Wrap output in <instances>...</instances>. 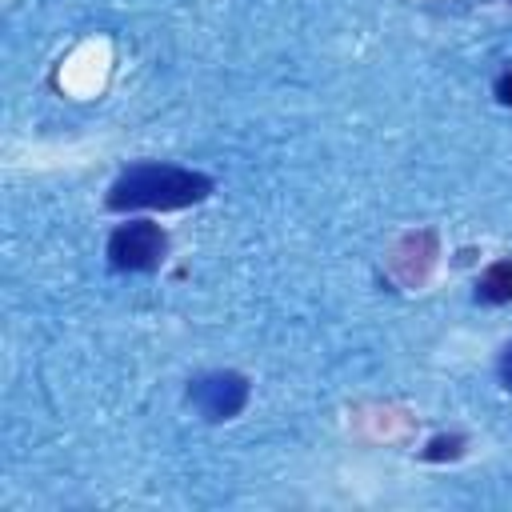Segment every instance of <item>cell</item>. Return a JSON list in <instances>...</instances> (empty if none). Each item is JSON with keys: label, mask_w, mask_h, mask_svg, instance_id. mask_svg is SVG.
<instances>
[{"label": "cell", "mask_w": 512, "mask_h": 512, "mask_svg": "<svg viewBox=\"0 0 512 512\" xmlns=\"http://www.w3.org/2000/svg\"><path fill=\"white\" fill-rule=\"evenodd\" d=\"M496 100H500L504 108H512V68L496 76Z\"/></svg>", "instance_id": "7"}, {"label": "cell", "mask_w": 512, "mask_h": 512, "mask_svg": "<svg viewBox=\"0 0 512 512\" xmlns=\"http://www.w3.org/2000/svg\"><path fill=\"white\" fill-rule=\"evenodd\" d=\"M168 256V232L156 220H128L108 236V264L116 272H156Z\"/></svg>", "instance_id": "3"}, {"label": "cell", "mask_w": 512, "mask_h": 512, "mask_svg": "<svg viewBox=\"0 0 512 512\" xmlns=\"http://www.w3.org/2000/svg\"><path fill=\"white\" fill-rule=\"evenodd\" d=\"M476 300L480 304H512V260H492L476 276Z\"/></svg>", "instance_id": "5"}, {"label": "cell", "mask_w": 512, "mask_h": 512, "mask_svg": "<svg viewBox=\"0 0 512 512\" xmlns=\"http://www.w3.org/2000/svg\"><path fill=\"white\" fill-rule=\"evenodd\" d=\"M464 448H468V440L460 436V432H448V436H432L428 444H424V460H432V464H444V460H460L464 456Z\"/></svg>", "instance_id": "6"}, {"label": "cell", "mask_w": 512, "mask_h": 512, "mask_svg": "<svg viewBox=\"0 0 512 512\" xmlns=\"http://www.w3.org/2000/svg\"><path fill=\"white\" fill-rule=\"evenodd\" d=\"M212 196V176L196 172V168H180V164H160V160H140L128 164L104 204L112 212H136V208H152V212H172V208H188Z\"/></svg>", "instance_id": "1"}, {"label": "cell", "mask_w": 512, "mask_h": 512, "mask_svg": "<svg viewBox=\"0 0 512 512\" xmlns=\"http://www.w3.org/2000/svg\"><path fill=\"white\" fill-rule=\"evenodd\" d=\"M248 396H252V384L236 368H216V372H200V376L188 380V404L208 424H224V420L240 416Z\"/></svg>", "instance_id": "2"}, {"label": "cell", "mask_w": 512, "mask_h": 512, "mask_svg": "<svg viewBox=\"0 0 512 512\" xmlns=\"http://www.w3.org/2000/svg\"><path fill=\"white\" fill-rule=\"evenodd\" d=\"M500 380H504V388H512V344L500 352Z\"/></svg>", "instance_id": "8"}, {"label": "cell", "mask_w": 512, "mask_h": 512, "mask_svg": "<svg viewBox=\"0 0 512 512\" xmlns=\"http://www.w3.org/2000/svg\"><path fill=\"white\" fill-rule=\"evenodd\" d=\"M436 256H440V236H436V228H416V232H404V236L388 248V268H392V276H396L404 288H420V284L432 276Z\"/></svg>", "instance_id": "4"}]
</instances>
